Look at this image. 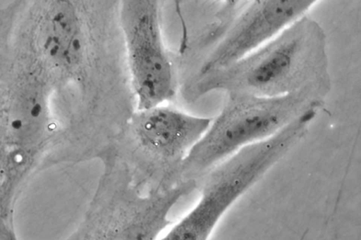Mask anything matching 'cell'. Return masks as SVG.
<instances>
[{"instance_id":"1","label":"cell","mask_w":361,"mask_h":240,"mask_svg":"<svg viewBox=\"0 0 361 240\" xmlns=\"http://www.w3.org/2000/svg\"><path fill=\"white\" fill-rule=\"evenodd\" d=\"M311 87H330L326 35L303 18L233 64L197 76L195 100L214 91L228 95L278 97Z\"/></svg>"},{"instance_id":"6","label":"cell","mask_w":361,"mask_h":240,"mask_svg":"<svg viewBox=\"0 0 361 240\" xmlns=\"http://www.w3.org/2000/svg\"><path fill=\"white\" fill-rule=\"evenodd\" d=\"M212 121L164 104L137 110L133 118L135 139L152 161L164 190L171 188L168 182L173 183L174 178L180 182L183 160Z\"/></svg>"},{"instance_id":"7","label":"cell","mask_w":361,"mask_h":240,"mask_svg":"<svg viewBox=\"0 0 361 240\" xmlns=\"http://www.w3.org/2000/svg\"><path fill=\"white\" fill-rule=\"evenodd\" d=\"M222 1V11H221V15L224 19H228V18H233L235 16V12L237 10H239L240 7H242L243 1L245 0H221ZM174 8H176V12L177 15L180 18V20H183L182 18V4L183 0H173Z\"/></svg>"},{"instance_id":"5","label":"cell","mask_w":361,"mask_h":240,"mask_svg":"<svg viewBox=\"0 0 361 240\" xmlns=\"http://www.w3.org/2000/svg\"><path fill=\"white\" fill-rule=\"evenodd\" d=\"M321 0H249L204 60L197 76L224 68L300 22Z\"/></svg>"},{"instance_id":"4","label":"cell","mask_w":361,"mask_h":240,"mask_svg":"<svg viewBox=\"0 0 361 240\" xmlns=\"http://www.w3.org/2000/svg\"><path fill=\"white\" fill-rule=\"evenodd\" d=\"M161 4V0H118L117 16L137 110L170 103L177 94Z\"/></svg>"},{"instance_id":"2","label":"cell","mask_w":361,"mask_h":240,"mask_svg":"<svg viewBox=\"0 0 361 240\" xmlns=\"http://www.w3.org/2000/svg\"><path fill=\"white\" fill-rule=\"evenodd\" d=\"M319 110H306L278 133L238 150L204 174L197 182L200 202L164 239H209L228 210L305 139Z\"/></svg>"},{"instance_id":"3","label":"cell","mask_w":361,"mask_h":240,"mask_svg":"<svg viewBox=\"0 0 361 240\" xmlns=\"http://www.w3.org/2000/svg\"><path fill=\"white\" fill-rule=\"evenodd\" d=\"M330 87H311L278 97L228 95L221 113L195 144L180 169V182H198L238 150L273 136L306 110L321 109Z\"/></svg>"}]
</instances>
